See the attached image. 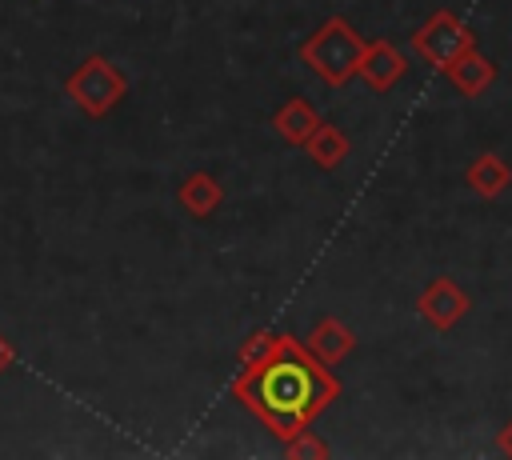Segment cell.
<instances>
[{
    "mask_svg": "<svg viewBox=\"0 0 512 460\" xmlns=\"http://www.w3.org/2000/svg\"><path fill=\"white\" fill-rule=\"evenodd\" d=\"M468 308H472V296L452 276H432L416 296V312L432 332H452L468 316Z\"/></svg>",
    "mask_w": 512,
    "mask_h": 460,
    "instance_id": "obj_5",
    "label": "cell"
},
{
    "mask_svg": "<svg viewBox=\"0 0 512 460\" xmlns=\"http://www.w3.org/2000/svg\"><path fill=\"white\" fill-rule=\"evenodd\" d=\"M64 96H68L84 116L104 120V116L128 96V76H124L104 52H92V56H84V60L68 72Z\"/></svg>",
    "mask_w": 512,
    "mask_h": 460,
    "instance_id": "obj_3",
    "label": "cell"
},
{
    "mask_svg": "<svg viewBox=\"0 0 512 460\" xmlns=\"http://www.w3.org/2000/svg\"><path fill=\"white\" fill-rule=\"evenodd\" d=\"M304 152H308V160H312L320 172H332V168H340V164L348 160V152H352V140H348V136H344L336 124L320 120V128L308 136Z\"/></svg>",
    "mask_w": 512,
    "mask_h": 460,
    "instance_id": "obj_12",
    "label": "cell"
},
{
    "mask_svg": "<svg viewBox=\"0 0 512 460\" xmlns=\"http://www.w3.org/2000/svg\"><path fill=\"white\" fill-rule=\"evenodd\" d=\"M500 452H508L512 456V420L504 424V432H500Z\"/></svg>",
    "mask_w": 512,
    "mask_h": 460,
    "instance_id": "obj_15",
    "label": "cell"
},
{
    "mask_svg": "<svg viewBox=\"0 0 512 460\" xmlns=\"http://www.w3.org/2000/svg\"><path fill=\"white\" fill-rule=\"evenodd\" d=\"M232 400L252 412L280 444L296 432L312 428V420L340 396V380L332 368L308 352L304 340L280 336L232 376Z\"/></svg>",
    "mask_w": 512,
    "mask_h": 460,
    "instance_id": "obj_1",
    "label": "cell"
},
{
    "mask_svg": "<svg viewBox=\"0 0 512 460\" xmlns=\"http://www.w3.org/2000/svg\"><path fill=\"white\" fill-rule=\"evenodd\" d=\"M404 76H408V56H404L392 40H368V44H364V56H360V72H356V80H364V84H368V92L384 96V92H392Z\"/></svg>",
    "mask_w": 512,
    "mask_h": 460,
    "instance_id": "obj_6",
    "label": "cell"
},
{
    "mask_svg": "<svg viewBox=\"0 0 512 460\" xmlns=\"http://www.w3.org/2000/svg\"><path fill=\"white\" fill-rule=\"evenodd\" d=\"M12 368H16V348L0 336V376H4V372H12Z\"/></svg>",
    "mask_w": 512,
    "mask_h": 460,
    "instance_id": "obj_14",
    "label": "cell"
},
{
    "mask_svg": "<svg viewBox=\"0 0 512 460\" xmlns=\"http://www.w3.org/2000/svg\"><path fill=\"white\" fill-rule=\"evenodd\" d=\"M176 204H180L192 220H208V216L224 204V188H220V180H216L212 172H192V176L180 180Z\"/></svg>",
    "mask_w": 512,
    "mask_h": 460,
    "instance_id": "obj_10",
    "label": "cell"
},
{
    "mask_svg": "<svg viewBox=\"0 0 512 460\" xmlns=\"http://www.w3.org/2000/svg\"><path fill=\"white\" fill-rule=\"evenodd\" d=\"M304 344H308V352L320 356L328 368H332V364H344V360L356 352V336H352V328H348L344 320H336V316H320V320L308 328Z\"/></svg>",
    "mask_w": 512,
    "mask_h": 460,
    "instance_id": "obj_8",
    "label": "cell"
},
{
    "mask_svg": "<svg viewBox=\"0 0 512 460\" xmlns=\"http://www.w3.org/2000/svg\"><path fill=\"white\" fill-rule=\"evenodd\" d=\"M332 448H328V440H320L316 432H296L292 440H284V456H292V460H320V456H328Z\"/></svg>",
    "mask_w": 512,
    "mask_h": 460,
    "instance_id": "obj_13",
    "label": "cell"
},
{
    "mask_svg": "<svg viewBox=\"0 0 512 460\" xmlns=\"http://www.w3.org/2000/svg\"><path fill=\"white\" fill-rule=\"evenodd\" d=\"M364 36L344 20V16H328L316 32H308L296 48L300 64L320 76L328 88H340L348 84L356 72H360V56H364Z\"/></svg>",
    "mask_w": 512,
    "mask_h": 460,
    "instance_id": "obj_2",
    "label": "cell"
},
{
    "mask_svg": "<svg viewBox=\"0 0 512 460\" xmlns=\"http://www.w3.org/2000/svg\"><path fill=\"white\" fill-rule=\"evenodd\" d=\"M408 44L416 48V56H420L424 64H432L436 72H444L456 56H464V52L476 44V32H472L456 12L440 8V12H432V16L412 32Z\"/></svg>",
    "mask_w": 512,
    "mask_h": 460,
    "instance_id": "obj_4",
    "label": "cell"
},
{
    "mask_svg": "<svg viewBox=\"0 0 512 460\" xmlns=\"http://www.w3.org/2000/svg\"><path fill=\"white\" fill-rule=\"evenodd\" d=\"M464 180H468V188H472L476 196L492 200V196H500V192L512 188V164H508L504 156H496V152H480V156L468 160Z\"/></svg>",
    "mask_w": 512,
    "mask_h": 460,
    "instance_id": "obj_11",
    "label": "cell"
},
{
    "mask_svg": "<svg viewBox=\"0 0 512 460\" xmlns=\"http://www.w3.org/2000/svg\"><path fill=\"white\" fill-rule=\"evenodd\" d=\"M444 76L452 80V88H456L460 96H468V100H472V96H484V92L496 84V64H492L476 44H472L464 56H456V60L444 68Z\"/></svg>",
    "mask_w": 512,
    "mask_h": 460,
    "instance_id": "obj_9",
    "label": "cell"
},
{
    "mask_svg": "<svg viewBox=\"0 0 512 460\" xmlns=\"http://www.w3.org/2000/svg\"><path fill=\"white\" fill-rule=\"evenodd\" d=\"M316 128H320V112H316V104H312L308 96H288V100L272 112V132H276L284 144H292V148H304Z\"/></svg>",
    "mask_w": 512,
    "mask_h": 460,
    "instance_id": "obj_7",
    "label": "cell"
}]
</instances>
